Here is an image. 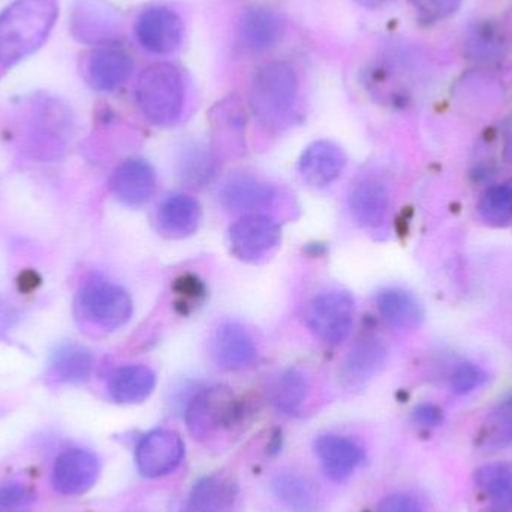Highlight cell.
<instances>
[{"label":"cell","instance_id":"cell-1","mask_svg":"<svg viewBox=\"0 0 512 512\" xmlns=\"http://www.w3.org/2000/svg\"><path fill=\"white\" fill-rule=\"evenodd\" d=\"M57 17V0H14L6 6L0 12V68H11L36 53Z\"/></svg>","mask_w":512,"mask_h":512},{"label":"cell","instance_id":"cell-2","mask_svg":"<svg viewBox=\"0 0 512 512\" xmlns=\"http://www.w3.org/2000/svg\"><path fill=\"white\" fill-rule=\"evenodd\" d=\"M135 96L141 113L153 125H174L185 107L183 74L171 63H155L141 72Z\"/></svg>","mask_w":512,"mask_h":512},{"label":"cell","instance_id":"cell-3","mask_svg":"<svg viewBox=\"0 0 512 512\" xmlns=\"http://www.w3.org/2000/svg\"><path fill=\"white\" fill-rule=\"evenodd\" d=\"M242 406L231 388L213 385L195 394L186 408V424L204 444L219 442L242 423Z\"/></svg>","mask_w":512,"mask_h":512},{"label":"cell","instance_id":"cell-4","mask_svg":"<svg viewBox=\"0 0 512 512\" xmlns=\"http://www.w3.org/2000/svg\"><path fill=\"white\" fill-rule=\"evenodd\" d=\"M297 93V74L289 63H265L252 77V110L265 125H279L294 108Z\"/></svg>","mask_w":512,"mask_h":512},{"label":"cell","instance_id":"cell-5","mask_svg":"<svg viewBox=\"0 0 512 512\" xmlns=\"http://www.w3.org/2000/svg\"><path fill=\"white\" fill-rule=\"evenodd\" d=\"M71 128V114L59 99H33L27 120V150L33 158L56 161L65 152Z\"/></svg>","mask_w":512,"mask_h":512},{"label":"cell","instance_id":"cell-6","mask_svg":"<svg viewBox=\"0 0 512 512\" xmlns=\"http://www.w3.org/2000/svg\"><path fill=\"white\" fill-rule=\"evenodd\" d=\"M81 316L104 330H117L131 319L132 300L128 292L116 283L101 277L87 280L77 295Z\"/></svg>","mask_w":512,"mask_h":512},{"label":"cell","instance_id":"cell-7","mask_svg":"<svg viewBox=\"0 0 512 512\" xmlns=\"http://www.w3.org/2000/svg\"><path fill=\"white\" fill-rule=\"evenodd\" d=\"M354 313V298L348 292H322L309 304L307 325L319 339L339 345L351 333Z\"/></svg>","mask_w":512,"mask_h":512},{"label":"cell","instance_id":"cell-8","mask_svg":"<svg viewBox=\"0 0 512 512\" xmlns=\"http://www.w3.org/2000/svg\"><path fill=\"white\" fill-rule=\"evenodd\" d=\"M185 457V444L179 433L156 429L144 435L135 448V463L144 478L167 477L173 474Z\"/></svg>","mask_w":512,"mask_h":512},{"label":"cell","instance_id":"cell-9","mask_svg":"<svg viewBox=\"0 0 512 512\" xmlns=\"http://www.w3.org/2000/svg\"><path fill=\"white\" fill-rule=\"evenodd\" d=\"M101 462L93 451L86 448H68L54 460L51 483L63 496H81L98 483Z\"/></svg>","mask_w":512,"mask_h":512},{"label":"cell","instance_id":"cell-10","mask_svg":"<svg viewBox=\"0 0 512 512\" xmlns=\"http://www.w3.org/2000/svg\"><path fill=\"white\" fill-rule=\"evenodd\" d=\"M183 35L182 17L167 6H150L135 21V36L150 53H173L182 44Z\"/></svg>","mask_w":512,"mask_h":512},{"label":"cell","instance_id":"cell-11","mask_svg":"<svg viewBox=\"0 0 512 512\" xmlns=\"http://www.w3.org/2000/svg\"><path fill=\"white\" fill-rule=\"evenodd\" d=\"M280 240V228L274 219L264 215H248L230 230L231 251L246 262L261 261Z\"/></svg>","mask_w":512,"mask_h":512},{"label":"cell","instance_id":"cell-12","mask_svg":"<svg viewBox=\"0 0 512 512\" xmlns=\"http://www.w3.org/2000/svg\"><path fill=\"white\" fill-rule=\"evenodd\" d=\"M110 189L125 206H144L156 191L155 170L144 159H126L111 174Z\"/></svg>","mask_w":512,"mask_h":512},{"label":"cell","instance_id":"cell-13","mask_svg":"<svg viewBox=\"0 0 512 512\" xmlns=\"http://www.w3.org/2000/svg\"><path fill=\"white\" fill-rule=\"evenodd\" d=\"M134 72V62L125 50L119 47L96 48L86 62V78L98 92H113L126 83Z\"/></svg>","mask_w":512,"mask_h":512},{"label":"cell","instance_id":"cell-14","mask_svg":"<svg viewBox=\"0 0 512 512\" xmlns=\"http://www.w3.org/2000/svg\"><path fill=\"white\" fill-rule=\"evenodd\" d=\"M239 495L237 481L227 472H216L195 483L183 512H234Z\"/></svg>","mask_w":512,"mask_h":512},{"label":"cell","instance_id":"cell-15","mask_svg":"<svg viewBox=\"0 0 512 512\" xmlns=\"http://www.w3.org/2000/svg\"><path fill=\"white\" fill-rule=\"evenodd\" d=\"M343 150L330 141H316L301 156L298 171L304 182L312 188H327L336 182L345 170Z\"/></svg>","mask_w":512,"mask_h":512},{"label":"cell","instance_id":"cell-16","mask_svg":"<svg viewBox=\"0 0 512 512\" xmlns=\"http://www.w3.org/2000/svg\"><path fill=\"white\" fill-rule=\"evenodd\" d=\"M212 354L216 363L228 370L251 367L258 357L251 334L236 322H227L216 330L213 336Z\"/></svg>","mask_w":512,"mask_h":512},{"label":"cell","instance_id":"cell-17","mask_svg":"<svg viewBox=\"0 0 512 512\" xmlns=\"http://www.w3.org/2000/svg\"><path fill=\"white\" fill-rule=\"evenodd\" d=\"M315 453L325 475L345 481L363 463L364 451L357 442L339 435H322L315 441Z\"/></svg>","mask_w":512,"mask_h":512},{"label":"cell","instance_id":"cell-18","mask_svg":"<svg viewBox=\"0 0 512 512\" xmlns=\"http://www.w3.org/2000/svg\"><path fill=\"white\" fill-rule=\"evenodd\" d=\"M282 29V20L276 12L258 6L243 12L237 27V38L245 50L262 53L277 44Z\"/></svg>","mask_w":512,"mask_h":512},{"label":"cell","instance_id":"cell-19","mask_svg":"<svg viewBox=\"0 0 512 512\" xmlns=\"http://www.w3.org/2000/svg\"><path fill=\"white\" fill-rule=\"evenodd\" d=\"M156 375L143 364H128L111 373L107 382L108 394L119 405H138L152 396Z\"/></svg>","mask_w":512,"mask_h":512},{"label":"cell","instance_id":"cell-20","mask_svg":"<svg viewBox=\"0 0 512 512\" xmlns=\"http://www.w3.org/2000/svg\"><path fill=\"white\" fill-rule=\"evenodd\" d=\"M349 212L361 227L375 228L384 222L390 207L387 186L375 179H364L349 194Z\"/></svg>","mask_w":512,"mask_h":512},{"label":"cell","instance_id":"cell-21","mask_svg":"<svg viewBox=\"0 0 512 512\" xmlns=\"http://www.w3.org/2000/svg\"><path fill=\"white\" fill-rule=\"evenodd\" d=\"M200 203L191 195H168L158 209L159 230L173 239L192 236L200 227Z\"/></svg>","mask_w":512,"mask_h":512},{"label":"cell","instance_id":"cell-22","mask_svg":"<svg viewBox=\"0 0 512 512\" xmlns=\"http://www.w3.org/2000/svg\"><path fill=\"white\" fill-rule=\"evenodd\" d=\"M95 357L77 343H62L50 355L48 373L60 384H83L92 376Z\"/></svg>","mask_w":512,"mask_h":512},{"label":"cell","instance_id":"cell-23","mask_svg":"<svg viewBox=\"0 0 512 512\" xmlns=\"http://www.w3.org/2000/svg\"><path fill=\"white\" fill-rule=\"evenodd\" d=\"M387 349L378 337H364L352 346L342 366L348 384L358 385L372 378L384 366Z\"/></svg>","mask_w":512,"mask_h":512},{"label":"cell","instance_id":"cell-24","mask_svg":"<svg viewBox=\"0 0 512 512\" xmlns=\"http://www.w3.org/2000/svg\"><path fill=\"white\" fill-rule=\"evenodd\" d=\"M273 493L289 512H321L318 489L303 475L282 472L273 480Z\"/></svg>","mask_w":512,"mask_h":512},{"label":"cell","instance_id":"cell-25","mask_svg":"<svg viewBox=\"0 0 512 512\" xmlns=\"http://www.w3.org/2000/svg\"><path fill=\"white\" fill-rule=\"evenodd\" d=\"M276 192L270 185L249 177L231 180L222 188L221 201L233 212H254L270 206Z\"/></svg>","mask_w":512,"mask_h":512},{"label":"cell","instance_id":"cell-26","mask_svg":"<svg viewBox=\"0 0 512 512\" xmlns=\"http://www.w3.org/2000/svg\"><path fill=\"white\" fill-rule=\"evenodd\" d=\"M378 309L388 325L397 330H414L423 322L424 313L420 301L411 292L387 289L378 297Z\"/></svg>","mask_w":512,"mask_h":512},{"label":"cell","instance_id":"cell-27","mask_svg":"<svg viewBox=\"0 0 512 512\" xmlns=\"http://www.w3.org/2000/svg\"><path fill=\"white\" fill-rule=\"evenodd\" d=\"M309 391L307 376L301 370L288 369L271 385V403L283 414H294L306 402Z\"/></svg>","mask_w":512,"mask_h":512},{"label":"cell","instance_id":"cell-28","mask_svg":"<svg viewBox=\"0 0 512 512\" xmlns=\"http://www.w3.org/2000/svg\"><path fill=\"white\" fill-rule=\"evenodd\" d=\"M478 489L496 505L508 508L512 505V463H490L478 469L475 475Z\"/></svg>","mask_w":512,"mask_h":512},{"label":"cell","instance_id":"cell-29","mask_svg":"<svg viewBox=\"0 0 512 512\" xmlns=\"http://www.w3.org/2000/svg\"><path fill=\"white\" fill-rule=\"evenodd\" d=\"M481 444L490 450L512 445V396L502 400L487 417L481 433Z\"/></svg>","mask_w":512,"mask_h":512},{"label":"cell","instance_id":"cell-30","mask_svg":"<svg viewBox=\"0 0 512 512\" xmlns=\"http://www.w3.org/2000/svg\"><path fill=\"white\" fill-rule=\"evenodd\" d=\"M478 213L493 227L507 225L512 219V182L490 188L478 204Z\"/></svg>","mask_w":512,"mask_h":512},{"label":"cell","instance_id":"cell-31","mask_svg":"<svg viewBox=\"0 0 512 512\" xmlns=\"http://www.w3.org/2000/svg\"><path fill=\"white\" fill-rule=\"evenodd\" d=\"M36 504L33 487L23 483L0 486V512H32Z\"/></svg>","mask_w":512,"mask_h":512},{"label":"cell","instance_id":"cell-32","mask_svg":"<svg viewBox=\"0 0 512 512\" xmlns=\"http://www.w3.org/2000/svg\"><path fill=\"white\" fill-rule=\"evenodd\" d=\"M486 378V373L475 364H459L451 375V388L456 394H468L483 385Z\"/></svg>","mask_w":512,"mask_h":512},{"label":"cell","instance_id":"cell-33","mask_svg":"<svg viewBox=\"0 0 512 512\" xmlns=\"http://www.w3.org/2000/svg\"><path fill=\"white\" fill-rule=\"evenodd\" d=\"M411 2L421 20L435 23L453 15L462 0H411Z\"/></svg>","mask_w":512,"mask_h":512},{"label":"cell","instance_id":"cell-34","mask_svg":"<svg viewBox=\"0 0 512 512\" xmlns=\"http://www.w3.org/2000/svg\"><path fill=\"white\" fill-rule=\"evenodd\" d=\"M212 174V159L206 153H192L186 156L183 176L191 183H204Z\"/></svg>","mask_w":512,"mask_h":512},{"label":"cell","instance_id":"cell-35","mask_svg":"<svg viewBox=\"0 0 512 512\" xmlns=\"http://www.w3.org/2000/svg\"><path fill=\"white\" fill-rule=\"evenodd\" d=\"M376 512H424V510L414 496L394 493L379 502Z\"/></svg>","mask_w":512,"mask_h":512},{"label":"cell","instance_id":"cell-36","mask_svg":"<svg viewBox=\"0 0 512 512\" xmlns=\"http://www.w3.org/2000/svg\"><path fill=\"white\" fill-rule=\"evenodd\" d=\"M415 421L421 426L433 427L441 423L442 414L436 406L420 405L414 412Z\"/></svg>","mask_w":512,"mask_h":512},{"label":"cell","instance_id":"cell-37","mask_svg":"<svg viewBox=\"0 0 512 512\" xmlns=\"http://www.w3.org/2000/svg\"><path fill=\"white\" fill-rule=\"evenodd\" d=\"M357 2L367 9H379L387 5V3H390L391 0H357Z\"/></svg>","mask_w":512,"mask_h":512},{"label":"cell","instance_id":"cell-38","mask_svg":"<svg viewBox=\"0 0 512 512\" xmlns=\"http://www.w3.org/2000/svg\"><path fill=\"white\" fill-rule=\"evenodd\" d=\"M134 512H141V511H134Z\"/></svg>","mask_w":512,"mask_h":512}]
</instances>
